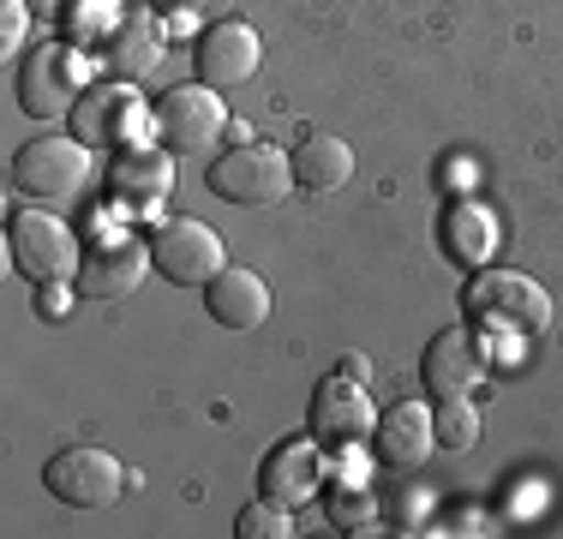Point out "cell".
Returning a JSON list of instances; mask_svg holds the SVG:
<instances>
[{
    "label": "cell",
    "mask_w": 563,
    "mask_h": 539,
    "mask_svg": "<svg viewBox=\"0 0 563 539\" xmlns=\"http://www.w3.org/2000/svg\"><path fill=\"white\" fill-rule=\"evenodd\" d=\"M462 312L467 330H479V342H498V348H528L533 336H545L552 323V300L533 276L521 270H486L474 276V288L462 294Z\"/></svg>",
    "instance_id": "1"
},
{
    "label": "cell",
    "mask_w": 563,
    "mask_h": 539,
    "mask_svg": "<svg viewBox=\"0 0 563 539\" xmlns=\"http://www.w3.org/2000/svg\"><path fill=\"white\" fill-rule=\"evenodd\" d=\"M144 132H156V108H144V97L126 78L90 85L73 108V139L90 144V151H132Z\"/></svg>",
    "instance_id": "2"
},
{
    "label": "cell",
    "mask_w": 563,
    "mask_h": 539,
    "mask_svg": "<svg viewBox=\"0 0 563 539\" xmlns=\"http://www.w3.org/2000/svg\"><path fill=\"white\" fill-rule=\"evenodd\" d=\"M90 180V144L78 139H31L19 156H12V186H19L31 205H73Z\"/></svg>",
    "instance_id": "3"
},
{
    "label": "cell",
    "mask_w": 563,
    "mask_h": 539,
    "mask_svg": "<svg viewBox=\"0 0 563 539\" xmlns=\"http://www.w3.org/2000/svg\"><path fill=\"white\" fill-rule=\"evenodd\" d=\"M210 193L222 205H240V210H264V205H282L294 186V156L271 151V144H234L228 156L210 162Z\"/></svg>",
    "instance_id": "4"
},
{
    "label": "cell",
    "mask_w": 563,
    "mask_h": 539,
    "mask_svg": "<svg viewBox=\"0 0 563 539\" xmlns=\"http://www.w3.org/2000/svg\"><path fill=\"white\" fill-rule=\"evenodd\" d=\"M43 485L66 509H109L126 492V468H120V455L97 450V443H66V450H55L43 462Z\"/></svg>",
    "instance_id": "5"
},
{
    "label": "cell",
    "mask_w": 563,
    "mask_h": 539,
    "mask_svg": "<svg viewBox=\"0 0 563 539\" xmlns=\"http://www.w3.org/2000/svg\"><path fill=\"white\" fill-rule=\"evenodd\" d=\"M7 252H12V264H19V276L24 282H66L78 270V240H73V228L60 222V216H48V210H36V205H24V210H12V222H7Z\"/></svg>",
    "instance_id": "6"
},
{
    "label": "cell",
    "mask_w": 563,
    "mask_h": 539,
    "mask_svg": "<svg viewBox=\"0 0 563 539\" xmlns=\"http://www.w3.org/2000/svg\"><path fill=\"white\" fill-rule=\"evenodd\" d=\"M85 61L73 43H36L19 66V108L31 120H60L85 97Z\"/></svg>",
    "instance_id": "7"
},
{
    "label": "cell",
    "mask_w": 563,
    "mask_h": 539,
    "mask_svg": "<svg viewBox=\"0 0 563 539\" xmlns=\"http://www.w3.org/2000/svg\"><path fill=\"white\" fill-rule=\"evenodd\" d=\"M151 258H156V270H163L168 282H180V288H205L210 276L228 270V246H222L217 228L198 222V216H168V222L151 234Z\"/></svg>",
    "instance_id": "8"
},
{
    "label": "cell",
    "mask_w": 563,
    "mask_h": 539,
    "mask_svg": "<svg viewBox=\"0 0 563 539\" xmlns=\"http://www.w3.org/2000/svg\"><path fill=\"white\" fill-rule=\"evenodd\" d=\"M222 127H228V108L210 85H174L156 102V139L174 156H205L222 139Z\"/></svg>",
    "instance_id": "9"
},
{
    "label": "cell",
    "mask_w": 563,
    "mask_h": 539,
    "mask_svg": "<svg viewBox=\"0 0 563 539\" xmlns=\"http://www.w3.org/2000/svg\"><path fill=\"white\" fill-rule=\"evenodd\" d=\"M151 264H156L151 240H139L132 228H109V234H97L85 246V258H78V294H90V300H120V294L139 288Z\"/></svg>",
    "instance_id": "10"
},
{
    "label": "cell",
    "mask_w": 563,
    "mask_h": 539,
    "mask_svg": "<svg viewBox=\"0 0 563 539\" xmlns=\"http://www.w3.org/2000/svg\"><path fill=\"white\" fill-rule=\"evenodd\" d=\"M486 342H479V330H444L426 342L420 354V389L432 402H455V396H474L479 384H486Z\"/></svg>",
    "instance_id": "11"
},
{
    "label": "cell",
    "mask_w": 563,
    "mask_h": 539,
    "mask_svg": "<svg viewBox=\"0 0 563 539\" xmlns=\"http://www.w3.org/2000/svg\"><path fill=\"white\" fill-rule=\"evenodd\" d=\"M372 426H378V414H372V396L360 377L336 372L312 389V438L324 450H347V443L372 438Z\"/></svg>",
    "instance_id": "12"
},
{
    "label": "cell",
    "mask_w": 563,
    "mask_h": 539,
    "mask_svg": "<svg viewBox=\"0 0 563 539\" xmlns=\"http://www.w3.org/2000/svg\"><path fill=\"white\" fill-rule=\"evenodd\" d=\"M192 61H198V85H210V90H234V85H246V78L258 73L264 43H258V31H252V24L222 19V24H210V31L198 36Z\"/></svg>",
    "instance_id": "13"
},
{
    "label": "cell",
    "mask_w": 563,
    "mask_h": 539,
    "mask_svg": "<svg viewBox=\"0 0 563 539\" xmlns=\"http://www.w3.org/2000/svg\"><path fill=\"white\" fill-rule=\"evenodd\" d=\"M438 450V431H432V408H420V402H396V408L378 414V426H372V455H378L390 474H413V468H426Z\"/></svg>",
    "instance_id": "14"
},
{
    "label": "cell",
    "mask_w": 563,
    "mask_h": 539,
    "mask_svg": "<svg viewBox=\"0 0 563 539\" xmlns=\"http://www.w3.org/2000/svg\"><path fill=\"white\" fill-rule=\"evenodd\" d=\"M318 485H324V462H318V438H312V443H306V438L276 443V450L264 455V468H258V492H264V497H276V504H288V509L312 504V497H318Z\"/></svg>",
    "instance_id": "15"
},
{
    "label": "cell",
    "mask_w": 563,
    "mask_h": 539,
    "mask_svg": "<svg viewBox=\"0 0 563 539\" xmlns=\"http://www.w3.org/2000/svg\"><path fill=\"white\" fill-rule=\"evenodd\" d=\"M205 312L222 323V330H258L271 318V288H264L258 270H234L228 264L222 276L205 282Z\"/></svg>",
    "instance_id": "16"
},
{
    "label": "cell",
    "mask_w": 563,
    "mask_h": 539,
    "mask_svg": "<svg viewBox=\"0 0 563 539\" xmlns=\"http://www.w3.org/2000/svg\"><path fill=\"white\" fill-rule=\"evenodd\" d=\"M109 193L132 210H151L174 193V151H114V168H109Z\"/></svg>",
    "instance_id": "17"
},
{
    "label": "cell",
    "mask_w": 563,
    "mask_h": 539,
    "mask_svg": "<svg viewBox=\"0 0 563 539\" xmlns=\"http://www.w3.org/2000/svg\"><path fill=\"white\" fill-rule=\"evenodd\" d=\"M156 61H163V24H156L151 12L114 19V31L102 36V66H109L114 78H126V85H139Z\"/></svg>",
    "instance_id": "18"
},
{
    "label": "cell",
    "mask_w": 563,
    "mask_h": 539,
    "mask_svg": "<svg viewBox=\"0 0 563 539\" xmlns=\"http://www.w3.org/2000/svg\"><path fill=\"white\" fill-rule=\"evenodd\" d=\"M347 180H354V151H347L342 139L312 132V139L294 151V186H306V193H342Z\"/></svg>",
    "instance_id": "19"
},
{
    "label": "cell",
    "mask_w": 563,
    "mask_h": 539,
    "mask_svg": "<svg viewBox=\"0 0 563 539\" xmlns=\"http://www.w3.org/2000/svg\"><path fill=\"white\" fill-rule=\"evenodd\" d=\"M234 534H240V539H288V534H294V509L258 492V504H246V509L234 516Z\"/></svg>",
    "instance_id": "20"
},
{
    "label": "cell",
    "mask_w": 563,
    "mask_h": 539,
    "mask_svg": "<svg viewBox=\"0 0 563 539\" xmlns=\"http://www.w3.org/2000/svg\"><path fill=\"white\" fill-rule=\"evenodd\" d=\"M432 431H438V443H444V450H474V443H479V414L467 408V396L438 402Z\"/></svg>",
    "instance_id": "21"
},
{
    "label": "cell",
    "mask_w": 563,
    "mask_h": 539,
    "mask_svg": "<svg viewBox=\"0 0 563 539\" xmlns=\"http://www.w3.org/2000/svg\"><path fill=\"white\" fill-rule=\"evenodd\" d=\"M330 521L342 534H378V504L366 485H342V492H330Z\"/></svg>",
    "instance_id": "22"
},
{
    "label": "cell",
    "mask_w": 563,
    "mask_h": 539,
    "mask_svg": "<svg viewBox=\"0 0 563 539\" xmlns=\"http://www.w3.org/2000/svg\"><path fill=\"white\" fill-rule=\"evenodd\" d=\"M31 36V0H0V48H24Z\"/></svg>",
    "instance_id": "23"
},
{
    "label": "cell",
    "mask_w": 563,
    "mask_h": 539,
    "mask_svg": "<svg viewBox=\"0 0 563 539\" xmlns=\"http://www.w3.org/2000/svg\"><path fill=\"white\" fill-rule=\"evenodd\" d=\"M36 306H43V318H66V294L55 288V282H48V294H43Z\"/></svg>",
    "instance_id": "24"
},
{
    "label": "cell",
    "mask_w": 563,
    "mask_h": 539,
    "mask_svg": "<svg viewBox=\"0 0 563 539\" xmlns=\"http://www.w3.org/2000/svg\"><path fill=\"white\" fill-rule=\"evenodd\" d=\"M151 7H156V12H174V19H180V12H198L205 0H151Z\"/></svg>",
    "instance_id": "25"
},
{
    "label": "cell",
    "mask_w": 563,
    "mask_h": 539,
    "mask_svg": "<svg viewBox=\"0 0 563 539\" xmlns=\"http://www.w3.org/2000/svg\"><path fill=\"white\" fill-rule=\"evenodd\" d=\"M342 372H347V377H360V384H372V366H366L360 354H347V360H342Z\"/></svg>",
    "instance_id": "26"
},
{
    "label": "cell",
    "mask_w": 563,
    "mask_h": 539,
    "mask_svg": "<svg viewBox=\"0 0 563 539\" xmlns=\"http://www.w3.org/2000/svg\"><path fill=\"white\" fill-rule=\"evenodd\" d=\"M31 7H36V12H43V19H60V12H66V7H73V0H31Z\"/></svg>",
    "instance_id": "27"
}]
</instances>
